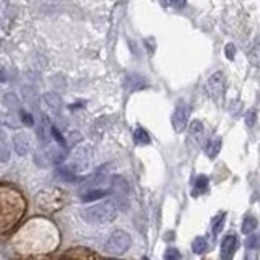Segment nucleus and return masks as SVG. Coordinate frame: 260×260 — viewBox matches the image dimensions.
<instances>
[{
	"instance_id": "f257e3e1",
	"label": "nucleus",
	"mask_w": 260,
	"mask_h": 260,
	"mask_svg": "<svg viewBox=\"0 0 260 260\" xmlns=\"http://www.w3.org/2000/svg\"><path fill=\"white\" fill-rule=\"evenodd\" d=\"M115 217H117V208H115L112 202L96 203V205H91L81 210V218L90 224L111 223Z\"/></svg>"
},
{
	"instance_id": "f03ea898",
	"label": "nucleus",
	"mask_w": 260,
	"mask_h": 260,
	"mask_svg": "<svg viewBox=\"0 0 260 260\" xmlns=\"http://www.w3.org/2000/svg\"><path fill=\"white\" fill-rule=\"evenodd\" d=\"M130 244H132L130 234H127L125 231H114L112 234H109L106 242H104V251L112 254V256H120V254L129 251Z\"/></svg>"
},
{
	"instance_id": "7ed1b4c3",
	"label": "nucleus",
	"mask_w": 260,
	"mask_h": 260,
	"mask_svg": "<svg viewBox=\"0 0 260 260\" xmlns=\"http://www.w3.org/2000/svg\"><path fill=\"white\" fill-rule=\"evenodd\" d=\"M189 114H190V109H189V104L187 103H179L178 106H176L174 112H173V119H171V122H173V129L176 132H182L187 127V122H189Z\"/></svg>"
},
{
	"instance_id": "20e7f679",
	"label": "nucleus",
	"mask_w": 260,
	"mask_h": 260,
	"mask_svg": "<svg viewBox=\"0 0 260 260\" xmlns=\"http://www.w3.org/2000/svg\"><path fill=\"white\" fill-rule=\"evenodd\" d=\"M223 88H224V74L223 72H215L205 83L207 95L213 99L220 98V95L223 93Z\"/></svg>"
},
{
	"instance_id": "39448f33",
	"label": "nucleus",
	"mask_w": 260,
	"mask_h": 260,
	"mask_svg": "<svg viewBox=\"0 0 260 260\" xmlns=\"http://www.w3.org/2000/svg\"><path fill=\"white\" fill-rule=\"evenodd\" d=\"M237 249V237L234 234H228L221 242V259L233 260Z\"/></svg>"
},
{
	"instance_id": "423d86ee",
	"label": "nucleus",
	"mask_w": 260,
	"mask_h": 260,
	"mask_svg": "<svg viewBox=\"0 0 260 260\" xmlns=\"http://www.w3.org/2000/svg\"><path fill=\"white\" fill-rule=\"evenodd\" d=\"M42 101L47 106V109L52 111L54 114H60V112H62L64 101H62V98L57 95V93H54V91L44 93V95H42Z\"/></svg>"
},
{
	"instance_id": "0eeeda50",
	"label": "nucleus",
	"mask_w": 260,
	"mask_h": 260,
	"mask_svg": "<svg viewBox=\"0 0 260 260\" xmlns=\"http://www.w3.org/2000/svg\"><path fill=\"white\" fill-rule=\"evenodd\" d=\"M13 150L20 156H25L30 151V137L25 132H18V134L13 135Z\"/></svg>"
},
{
	"instance_id": "6e6552de",
	"label": "nucleus",
	"mask_w": 260,
	"mask_h": 260,
	"mask_svg": "<svg viewBox=\"0 0 260 260\" xmlns=\"http://www.w3.org/2000/svg\"><path fill=\"white\" fill-rule=\"evenodd\" d=\"M51 122H49V119L46 115H42V122L39 125V129H37V140L41 142L42 147H46L47 143L52 142V135H51Z\"/></svg>"
},
{
	"instance_id": "1a4fd4ad",
	"label": "nucleus",
	"mask_w": 260,
	"mask_h": 260,
	"mask_svg": "<svg viewBox=\"0 0 260 260\" xmlns=\"http://www.w3.org/2000/svg\"><path fill=\"white\" fill-rule=\"evenodd\" d=\"M10 154H12V150H10L8 137L3 129H0V161L7 163L10 159Z\"/></svg>"
},
{
	"instance_id": "9d476101",
	"label": "nucleus",
	"mask_w": 260,
	"mask_h": 260,
	"mask_svg": "<svg viewBox=\"0 0 260 260\" xmlns=\"http://www.w3.org/2000/svg\"><path fill=\"white\" fill-rule=\"evenodd\" d=\"M111 190H106V189H88L81 193V200L83 202H95V200H99V198L109 195Z\"/></svg>"
},
{
	"instance_id": "9b49d317",
	"label": "nucleus",
	"mask_w": 260,
	"mask_h": 260,
	"mask_svg": "<svg viewBox=\"0 0 260 260\" xmlns=\"http://www.w3.org/2000/svg\"><path fill=\"white\" fill-rule=\"evenodd\" d=\"M2 104L10 111L20 109V99L15 93H5V95L2 96Z\"/></svg>"
},
{
	"instance_id": "f8f14e48",
	"label": "nucleus",
	"mask_w": 260,
	"mask_h": 260,
	"mask_svg": "<svg viewBox=\"0 0 260 260\" xmlns=\"http://www.w3.org/2000/svg\"><path fill=\"white\" fill-rule=\"evenodd\" d=\"M221 145H223V142H221V138H215V140L212 142H208V145H207V156L210 159H213V158H217L218 156V153L221 150Z\"/></svg>"
},
{
	"instance_id": "ddd939ff",
	"label": "nucleus",
	"mask_w": 260,
	"mask_h": 260,
	"mask_svg": "<svg viewBox=\"0 0 260 260\" xmlns=\"http://www.w3.org/2000/svg\"><path fill=\"white\" fill-rule=\"evenodd\" d=\"M0 124L15 129V127L20 125V119L15 117L12 112H0Z\"/></svg>"
},
{
	"instance_id": "4468645a",
	"label": "nucleus",
	"mask_w": 260,
	"mask_h": 260,
	"mask_svg": "<svg viewBox=\"0 0 260 260\" xmlns=\"http://www.w3.org/2000/svg\"><path fill=\"white\" fill-rule=\"evenodd\" d=\"M203 130H205V127H203L202 120H193L189 127V134H190V138H197V140H200L203 137Z\"/></svg>"
},
{
	"instance_id": "2eb2a0df",
	"label": "nucleus",
	"mask_w": 260,
	"mask_h": 260,
	"mask_svg": "<svg viewBox=\"0 0 260 260\" xmlns=\"http://www.w3.org/2000/svg\"><path fill=\"white\" fill-rule=\"evenodd\" d=\"M134 140L137 145H148V143H150V135H148V132L145 129L138 127L134 134Z\"/></svg>"
},
{
	"instance_id": "dca6fc26",
	"label": "nucleus",
	"mask_w": 260,
	"mask_h": 260,
	"mask_svg": "<svg viewBox=\"0 0 260 260\" xmlns=\"http://www.w3.org/2000/svg\"><path fill=\"white\" fill-rule=\"evenodd\" d=\"M208 189V178L207 176H198L195 179V187H193V197L198 195V193L205 192Z\"/></svg>"
},
{
	"instance_id": "f3484780",
	"label": "nucleus",
	"mask_w": 260,
	"mask_h": 260,
	"mask_svg": "<svg viewBox=\"0 0 260 260\" xmlns=\"http://www.w3.org/2000/svg\"><path fill=\"white\" fill-rule=\"evenodd\" d=\"M257 228V218L256 217H246L242 221V233L251 234L254 233V229Z\"/></svg>"
},
{
	"instance_id": "a211bd4d",
	"label": "nucleus",
	"mask_w": 260,
	"mask_h": 260,
	"mask_svg": "<svg viewBox=\"0 0 260 260\" xmlns=\"http://www.w3.org/2000/svg\"><path fill=\"white\" fill-rule=\"evenodd\" d=\"M224 218H226L224 213H218L217 217L213 218V221H212V228H213V233H215V234H220L221 231H223Z\"/></svg>"
},
{
	"instance_id": "6ab92c4d",
	"label": "nucleus",
	"mask_w": 260,
	"mask_h": 260,
	"mask_svg": "<svg viewBox=\"0 0 260 260\" xmlns=\"http://www.w3.org/2000/svg\"><path fill=\"white\" fill-rule=\"evenodd\" d=\"M207 241L203 239V237H195V239H193V242H192V251H193V254H198V256H200V254H203L207 251Z\"/></svg>"
},
{
	"instance_id": "aec40b11",
	"label": "nucleus",
	"mask_w": 260,
	"mask_h": 260,
	"mask_svg": "<svg viewBox=\"0 0 260 260\" xmlns=\"http://www.w3.org/2000/svg\"><path fill=\"white\" fill-rule=\"evenodd\" d=\"M57 176L60 179H64L67 182H75L76 181V174L70 168H59L57 169Z\"/></svg>"
},
{
	"instance_id": "412c9836",
	"label": "nucleus",
	"mask_w": 260,
	"mask_h": 260,
	"mask_svg": "<svg viewBox=\"0 0 260 260\" xmlns=\"http://www.w3.org/2000/svg\"><path fill=\"white\" fill-rule=\"evenodd\" d=\"M20 122L31 127V125H35V119H33V115L30 112H26V111H20Z\"/></svg>"
},
{
	"instance_id": "4be33fe9",
	"label": "nucleus",
	"mask_w": 260,
	"mask_h": 260,
	"mask_svg": "<svg viewBox=\"0 0 260 260\" xmlns=\"http://www.w3.org/2000/svg\"><path fill=\"white\" fill-rule=\"evenodd\" d=\"M164 260H181V252L176 247H169L164 252Z\"/></svg>"
},
{
	"instance_id": "5701e85b",
	"label": "nucleus",
	"mask_w": 260,
	"mask_h": 260,
	"mask_svg": "<svg viewBox=\"0 0 260 260\" xmlns=\"http://www.w3.org/2000/svg\"><path fill=\"white\" fill-rule=\"evenodd\" d=\"M257 246H259V236L257 234H247V247L249 249H257Z\"/></svg>"
},
{
	"instance_id": "b1692460",
	"label": "nucleus",
	"mask_w": 260,
	"mask_h": 260,
	"mask_svg": "<svg viewBox=\"0 0 260 260\" xmlns=\"http://www.w3.org/2000/svg\"><path fill=\"white\" fill-rule=\"evenodd\" d=\"M224 54H226V57H228L229 60H233L234 59V55H236V47H234V44H226V47H224Z\"/></svg>"
},
{
	"instance_id": "393cba45",
	"label": "nucleus",
	"mask_w": 260,
	"mask_h": 260,
	"mask_svg": "<svg viewBox=\"0 0 260 260\" xmlns=\"http://www.w3.org/2000/svg\"><path fill=\"white\" fill-rule=\"evenodd\" d=\"M246 124L249 127H254V124H256V111H249L247 115H246Z\"/></svg>"
},
{
	"instance_id": "a878e982",
	"label": "nucleus",
	"mask_w": 260,
	"mask_h": 260,
	"mask_svg": "<svg viewBox=\"0 0 260 260\" xmlns=\"http://www.w3.org/2000/svg\"><path fill=\"white\" fill-rule=\"evenodd\" d=\"M169 2L174 8H182L186 5V0H169Z\"/></svg>"
},
{
	"instance_id": "bb28decb",
	"label": "nucleus",
	"mask_w": 260,
	"mask_h": 260,
	"mask_svg": "<svg viewBox=\"0 0 260 260\" xmlns=\"http://www.w3.org/2000/svg\"><path fill=\"white\" fill-rule=\"evenodd\" d=\"M257 257H256V254H251V256H247V259L246 260H256Z\"/></svg>"
},
{
	"instance_id": "cd10ccee",
	"label": "nucleus",
	"mask_w": 260,
	"mask_h": 260,
	"mask_svg": "<svg viewBox=\"0 0 260 260\" xmlns=\"http://www.w3.org/2000/svg\"><path fill=\"white\" fill-rule=\"evenodd\" d=\"M143 260H150V259H147V257H143Z\"/></svg>"
}]
</instances>
